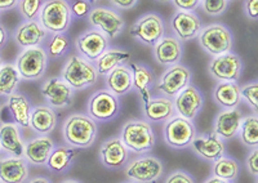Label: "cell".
Returning <instances> with one entry per match:
<instances>
[{
	"label": "cell",
	"mask_w": 258,
	"mask_h": 183,
	"mask_svg": "<svg viewBox=\"0 0 258 183\" xmlns=\"http://www.w3.org/2000/svg\"><path fill=\"white\" fill-rule=\"evenodd\" d=\"M144 114L151 123H165L176 115V110L172 98L156 97L145 102Z\"/></svg>",
	"instance_id": "obj_24"
},
{
	"label": "cell",
	"mask_w": 258,
	"mask_h": 183,
	"mask_svg": "<svg viewBox=\"0 0 258 183\" xmlns=\"http://www.w3.org/2000/svg\"><path fill=\"white\" fill-rule=\"evenodd\" d=\"M20 0H0V11H11L16 8Z\"/></svg>",
	"instance_id": "obj_47"
},
{
	"label": "cell",
	"mask_w": 258,
	"mask_h": 183,
	"mask_svg": "<svg viewBox=\"0 0 258 183\" xmlns=\"http://www.w3.org/2000/svg\"><path fill=\"white\" fill-rule=\"evenodd\" d=\"M29 183H52V182L45 177H36V178H32Z\"/></svg>",
	"instance_id": "obj_49"
},
{
	"label": "cell",
	"mask_w": 258,
	"mask_h": 183,
	"mask_svg": "<svg viewBox=\"0 0 258 183\" xmlns=\"http://www.w3.org/2000/svg\"><path fill=\"white\" fill-rule=\"evenodd\" d=\"M129 59H131V54L125 50L117 49V48H109L96 59L94 67L97 70V74L106 76L114 68L124 65V62H126Z\"/></svg>",
	"instance_id": "obj_32"
},
{
	"label": "cell",
	"mask_w": 258,
	"mask_h": 183,
	"mask_svg": "<svg viewBox=\"0 0 258 183\" xmlns=\"http://www.w3.org/2000/svg\"><path fill=\"white\" fill-rule=\"evenodd\" d=\"M71 16L77 18H85L88 17L89 12L92 11L91 4L87 0H74L70 4Z\"/></svg>",
	"instance_id": "obj_41"
},
{
	"label": "cell",
	"mask_w": 258,
	"mask_h": 183,
	"mask_svg": "<svg viewBox=\"0 0 258 183\" xmlns=\"http://www.w3.org/2000/svg\"><path fill=\"white\" fill-rule=\"evenodd\" d=\"M192 151L207 161H216L225 155V145L222 139L214 133H207L204 136L195 137L190 146Z\"/></svg>",
	"instance_id": "obj_20"
},
{
	"label": "cell",
	"mask_w": 258,
	"mask_h": 183,
	"mask_svg": "<svg viewBox=\"0 0 258 183\" xmlns=\"http://www.w3.org/2000/svg\"><path fill=\"white\" fill-rule=\"evenodd\" d=\"M240 139L248 147L255 148L258 146V118L257 115L243 118L240 124Z\"/></svg>",
	"instance_id": "obj_36"
},
{
	"label": "cell",
	"mask_w": 258,
	"mask_h": 183,
	"mask_svg": "<svg viewBox=\"0 0 258 183\" xmlns=\"http://www.w3.org/2000/svg\"><path fill=\"white\" fill-rule=\"evenodd\" d=\"M203 11L212 17H218L226 12L229 0H200Z\"/></svg>",
	"instance_id": "obj_39"
},
{
	"label": "cell",
	"mask_w": 258,
	"mask_h": 183,
	"mask_svg": "<svg viewBox=\"0 0 258 183\" xmlns=\"http://www.w3.org/2000/svg\"><path fill=\"white\" fill-rule=\"evenodd\" d=\"M7 40H8V34H7V30L4 29L2 25H0V49L7 44Z\"/></svg>",
	"instance_id": "obj_48"
},
{
	"label": "cell",
	"mask_w": 258,
	"mask_h": 183,
	"mask_svg": "<svg viewBox=\"0 0 258 183\" xmlns=\"http://www.w3.org/2000/svg\"><path fill=\"white\" fill-rule=\"evenodd\" d=\"M61 183H80V182H78V180H74V179H66Z\"/></svg>",
	"instance_id": "obj_51"
},
{
	"label": "cell",
	"mask_w": 258,
	"mask_h": 183,
	"mask_svg": "<svg viewBox=\"0 0 258 183\" xmlns=\"http://www.w3.org/2000/svg\"><path fill=\"white\" fill-rule=\"evenodd\" d=\"M87 109L89 118L98 123H106L120 114L121 105L119 97L112 95L107 89H102L91 96Z\"/></svg>",
	"instance_id": "obj_8"
},
{
	"label": "cell",
	"mask_w": 258,
	"mask_h": 183,
	"mask_svg": "<svg viewBox=\"0 0 258 183\" xmlns=\"http://www.w3.org/2000/svg\"><path fill=\"white\" fill-rule=\"evenodd\" d=\"M88 20L93 27L100 30L109 39H115L120 35L125 26V21L116 11L106 7H97L89 12Z\"/></svg>",
	"instance_id": "obj_12"
},
{
	"label": "cell",
	"mask_w": 258,
	"mask_h": 183,
	"mask_svg": "<svg viewBox=\"0 0 258 183\" xmlns=\"http://www.w3.org/2000/svg\"><path fill=\"white\" fill-rule=\"evenodd\" d=\"M44 3L45 0H20L17 7L25 20L32 21V20H35L38 17Z\"/></svg>",
	"instance_id": "obj_38"
},
{
	"label": "cell",
	"mask_w": 258,
	"mask_h": 183,
	"mask_svg": "<svg viewBox=\"0 0 258 183\" xmlns=\"http://www.w3.org/2000/svg\"><path fill=\"white\" fill-rule=\"evenodd\" d=\"M203 102L204 97L202 92L192 84H188L185 89H182L173 101L177 115L190 121H192L200 113V110L203 109Z\"/></svg>",
	"instance_id": "obj_16"
},
{
	"label": "cell",
	"mask_w": 258,
	"mask_h": 183,
	"mask_svg": "<svg viewBox=\"0 0 258 183\" xmlns=\"http://www.w3.org/2000/svg\"><path fill=\"white\" fill-rule=\"evenodd\" d=\"M120 139L131 152L146 154L155 146V134L153 127L146 120H129L124 124Z\"/></svg>",
	"instance_id": "obj_2"
},
{
	"label": "cell",
	"mask_w": 258,
	"mask_h": 183,
	"mask_svg": "<svg viewBox=\"0 0 258 183\" xmlns=\"http://www.w3.org/2000/svg\"><path fill=\"white\" fill-rule=\"evenodd\" d=\"M106 86L116 97L126 95L133 89L132 71L126 65L117 66L106 75Z\"/></svg>",
	"instance_id": "obj_27"
},
{
	"label": "cell",
	"mask_w": 258,
	"mask_h": 183,
	"mask_svg": "<svg viewBox=\"0 0 258 183\" xmlns=\"http://www.w3.org/2000/svg\"><path fill=\"white\" fill-rule=\"evenodd\" d=\"M204 183H231V182H227V180L221 179V178H217V177H214V175H213V177L208 178V179H207Z\"/></svg>",
	"instance_id": "obj_50"
},
{
	"label": "cell",
	"mask_w": 258,
	"mask_h": 183,
	"mask_svg": "<svg viewBox=\"0 0 258 183\" xmlns=\"http://www.w3.org/2000/svg\"><path fill=\"white\" fill-rule=\"evenodd\" d=\"M48 67V54L45 49L39 47L26 48L18 56L16 68L21 79L34 81L44 76Z\"/></svg>",
	"instance_id": "obj_5"
},
{
	"label": "cell",
	"mask_w": 258,
	"mask_h": 183,
	"mask_svg": "<svg viewBox=\"0 0 258 183\" xmlns=\"http://www.w3.org/2000/svg\"><path fill=\"white\" fill-rule=\"evenodd\" d=\"M128 67L132 71L133 88L138 92V95L141 96L142 102L145 104L151 98L150 97V89H151L154 80H155L153 71L146 66L136 62H131Z\"/></svg>",
	"instance_id": "obj_30"
},
{
	"label": "cell",
	"mask_w": 258,
	"mask_h": 183,
	"mask_svg": "<svg viewBox=\"0 0 258 183\" xmlns=\"http://www.w3.org/2000/svg\"><path fill=\"white\" fill-rule=\"evenodd\" d=\"M158 2H160V3H168L170 0H158Z\"/></svg>",
	"instance_id": "obj_53"
},
{
	"label": "cell",
	"mask_w": 258,
	"mask_h": 183,
	"mask_svg": "<svg viewBox=\"0 0 258 183\" xmlns=\"http://www.w3.org/2000/svg\"><path fill=\"white\" fill-rule=\"evenodd\" d=\"M78 155V148L69 146H58L54 147L47 160L48 169L54 173H63L71 166L73 161Z\"/></svg>",
	"instance_id": "obj_33"
},
{
	"label": "cell",
	"mask_w": 258,
	"mask_h": 183,
	"mask_svg": "<svg viewBox=\"0 0 258 183\" xmlns=\"http://www.w3.org/2000/svg\"><path fill=\"white\" fill-rule=\"evenodd\" d=\"M178 11H187L194 12L200 6V0H172Z\"/></svg>",
	"instance_id": "obj_43"
},
{
	"label": "cell",
	"mask_w": 258,
	"mask_h": 183,
	"mask_svg": "<svg viewBox=\"0 0 258 183\" xmlns=\"http://www.w3.org/2000/svg\"><path fill=\"white\" fill-rule=\"evenodd\" d=\"M110 39L100 30H87L75 40L78 54L88 61H96L105 50L109 49Z\"/></svg>",
	"instance_id": "obj_14"
},
{
	"label": "cell",
	"mask_w": 258,
	"mask_h": 183,
	"mask_svg": "<svg viewBox=\"0 0 258 183\" xmlns=\"http://www.w3.org/2000/svg\"><path fill=\"white\" fill-rule=\"evenodd\" d=\"M101 161L109 169H121L128 164L129 150L119 137L105 141L100 150Z\"/></svg>",
	"instance_id": "obj_18"
},
{
	"label": "cell",
	"mask_w": 258,
	"mask_h": 183,
	"mask_svg": "<svg viewBox=\"0 0 258 183\" xmlns=\"http://www.w3.org/2000/svg\"><path fill=\"white\" fill-rule=\"evenodd\" d=\"M212 77L220 81H232L236 83L241 76L243 62L238 54L229 52L214 57L208 66Z\"/></svg>",
	"instance_id": "obj_13"
},
{
	"label": "cell",
	"mask_w": 258,
	"mask_h": 183,
	"mask_svg": "<svg viewBox=\"0 0 258 183\" xmlns=\"http://www.w3.org/2000/svg\"><path fill=\"white\" fill-rule=\"evenodd\" d=\"M110 2H111L112 6L116 7L120 11H129V9L135 8L140 0H110Z\"/></svg>",
	"instance_id": "obj_46"
},
{
	"label": "cell",
	"mask_w": 258,
	"mask_h": 183,
	"mask_svg": "<svg viewBox=\"0 0 258 183\" xmlns=\"http://www.w3.org/2000/svg\"><path fill=\"white\" fill-rule=\"evenodd\" d=\"M198 39L200 47L213 57L229 53L232 49V34L223 25L214 24L203 27Z\"/></svg>",
	"instance_id": "obj_7"
},
{
	"label": "cell",
	"mask_w": 258,
	"mask_h": 183,
	"mask_svg": "<svg viewBox=\"0 0 258 183\" xmlns=\"http://www.w3.org/2000/svg\"><path fill=\"white\" fill-rule=\"evenodd\" d=\"M41 95L52 109H66L73 105L74 89L62 77H50L41 86Z\"/></svg>",
	"instance_id": "obj_15"
},
{
	"label": "cell",
	"mask_w": 258,
	"mask_h": 183,
	"mask_svg": "<svg viewBox=\"0 0 258 183\" xmlns=\"http://www.w3.org/2000/svg\"><path fill=\"white\" fill-rule=\"evenodd\" d=\"M213 175L221 179H225L227 182H234L239 175L240 166L236 160L231 157H220L216 161H213Z\"/></svg>",
	"instance_id": "obj_35"
},
{
	"label": "cell",
	"mask_w": 258,
	"mask_h": 183,
	"mask_svg": "<svg viewBox=\"0 0 258 183\" xmlns=\"http://www.w3.org/2000/svg\"><path fill=\"white\" fill-rule=\"evenodd\" d=\"M54 148V143L47 136H40L32 138L25 145L24 157L34 165H45L50 152Z\"/></svg>",
	"instance_id": "obj_25"
},
{
	"label": "cell",
	"mask_w": 258,
	"mask_h": 183,
	"mask_svg": "<svg viewBox=\"0 0 258 183\" xmlns=\"http://www.w3.org/2000/svg\"><path fill=\"white\" fill-rule=\"evenodd\" d=\"M243 114L238 109L221 111L214 120V133L221 139H231L239 133Z\"/></svg>",
	"instance_id": "obj_21"
},
{
	"label": "cell",
	"mask_w": 258,
	"mask_h": 183,
	"mask_svg": "<svg viewBox=\"0 0 258 183\" xmlns=\"http://www.w3.org/2000/svg\"><path fill=\"white\" fill-rule=\"evenodd\" d=\"M244 12H245L246 17L255 21L258 18V0H245Z\"/></svg>",
	"instance_id": "obj_45"
},
{
	"label": "cell",
	"mask_w": 258,
	"mask_h": 183,
	"mask_svg": "<svg viewBox=\"0 0 258 183\" xmlns=\"http://www.w3.org/2000/svg\"><path fill=\"white\" fill-rule=\"evenodd\" d=\"M69 49V38L64 34H53L47 47V54L52 58H59Z\"/></svg>",
	"instance_id": "obj_37"
},
{
	"label": "cell",
	"mask_w": 258,
	"mask_h": 183,
	"mask_svg": "<svg viewBox=\"0 0 258 183\" xmlns=\"http://www.w3.org/2000/svg\"><path fill=\"white\" fill-rule=\"evenodd\" d=\"M39 24L50 34H64L70 27V4L68 0H47L38 16Z\"/></svg>",
	"instance_id": "obj_4"
},
{
	"label": "cell",
	"mask_w": 258,
	"mask_h": 183,
	"mask_svg": "<svg viewBox=\"0 0 258 183\" xmlns=\"http://www.w3.org/2000/svg\"><path fill=\"white\" fill-rule=\"evenodd\" d=\"M170 29L179 42H190L202 31V21L194 12L177 11L170 20Z\"/></svg>",
	"instance_id": "obj_17"
},
{
	"label": "cell",
	"mask_w": 258,
	"mask_h": 183,
	"mask_svg": "<svg viewBox=\"0 0 258 183\" xmlns=\"http://www.w3.org/2000/svg\"><path fill=\"white\" fill-rule=\"evenodd\" d=\"M165 33L163 18L156 13H147L140 17L129 29V34L147 47H154Z\"/></svg>",
	"instance_id": "obj_9"
},
{
	"label": "cell",
	"mask_w": 258,
	"mask_h": 183,
	"mask_svg": "<svg viewBox=\"0 0 258 183\" xmlns=\"http://www.w3.org/2000/svg\"><path fill=\"white\" fill-rule=\"evenodd\" d=\"M2 62H3V61H2V58H0V66H2Z\"/></svg>",
	"instance_id": "obj_55"
},
{
	"label": "cell",
	"mask_w": 258,
	"mask_h": 183,
	"mask_svg": "<svg viewBox=\"0 0 258 183\" xmlns=\"http://www.w3.org/2000/svg\"><path fill=\"white\" fill-rule=\"evenodd\" d=\"M7 109L11 113L12 120L18 127H30V114H31V105L29 98L20 93H13L7 101Z\"/></svg>",
	"instance_id": "obj_29"
},
{
	"label": "cell",
	"mask_w": 258,
	"mask_h": 183,
	"mask_svg": "<svg viewBox=\"0 0 258 183\" xmlns=\"http://www.w3.org/2000/svg\"><path fill=\"white\" fill-rule=\"evenodd\" d=\"M87 2H88V3L92 6V4H96L97 2H100V0H87Z\"/></svg>",
	"instance_id": "obj_52"
},
{
	"label": "cell",
	"mask_w": 258,
	"mask_h": 183,
	"mask_svg": "<svg viewBox=\"0 0 258 183\" xmlns=\"http://www.w3.org/2000/svg\"><path fill=\"white\" fill-rule=\"evenodd\" d=\"M165 183H195V180L187 171L174 170L173 173L168 175Z\"/></svg>",
	"instance_id": "obj_42"
},
{
	"label": "cell",
	"mask_w": 258,
	"mask_h": 183,
	"mask_svg": "<svg viewBox=\"0 0 258 183\" xmlns=\"http://www.w3.org/2000/svg\"><path fill=\"white\" fill-rule=\"evenodd\" d=\"M97 70L93 63L80 54H71L62 70V79L74 89L82 90L97 83Z\"/></svg>",
	"instance_id": "obj_3"
},
{
	"label": "cell",
	"mask_w": 258,
	"mask_h": 183,
	"mask_svg": "<svg viewBox=\"0 0 258 183\" xmlns=\"http://www.w3.org/2000/svg\"><path fill=\"white\" fill-rule=\"evenodd\" d=\"M163 137L169 147L183 150V148L190 147L197 137V128L192 121L179 115H174L173 118L165 121Z\"/></svg>",
	"instance_id": "obj_6"
},
{
	"label": "cell",
	"mask_w": 258,
	"mask_h": 183,
	"mask_svg": "<svg viewBox=\"0 0 258 183\" xmlns=\"http://www.w3.org/2000/svg\"><path fill=\"white\" fill-rule=\"evenodd\" d=\"M213 98L223 109H236L241 102L240 86L232 81H221L214 88Z\"/></svg>",
	"instance_id": "obj_31"
},
{
	"label": "cell",
	"mask_w": 258,
	"mask_h": 183,
	"mask_svg": "<svg viewBox=\"0 0 258 183\" xmlns=\"http://www.w3.org/2000/svg\"><path fill=\"white\" fill-rule=\"evenodd\" d=\"M240 95L244 100L249 104V106L257 113L258 110V83L252 81V83L246 84L243 88H240Z\"/></svg>",
	"instance_id": "obj_40"
},
{
	"label": "cell",
	"mask_w": 258,
	"mask_h": 183,
	"mask_svg": "<svg viewBox=\"0 0 258 183\" xmlns=\"http://www.w3.org/2000/svg\"><path fill=\"white\" fill-rule=\"evenodd\" d=\"M124 183H135V182H132V180H128V182H124Z\"/></svg>",
	"instance_id": "obj_54"
},
{
	"label": "cell",
	"mask_w": 258,
	"mask_h": 183,
	"mask_svg": "<svg viewBox=\"0 0 258 183\" xmlns=\"http://www.w3.org/2000/svg\"><path fill=\"white\" fill-rule=\"evenodd\" d=\"M191 71L182 63H176L165 70L161 75L159 81L156 83V89L165 97H176L182 89H185L188 84H191Z\"/></svg>",
	"instance_id": "obj_11"
},
{
	"label": "cell",
	"mask_w": 258,
	"mask_h": 183,
	"mask_svg": "<svg viewBox=\"0 0 258 183\" xmlns=\"http://www.w3.org/2000/svg\"><path fill=\"white\" fill-rule=\"evenodd\" d=\"M63 138L71 147H91L97 138L96 121L84 114H73L64 121Z\"/></svg>",
	"instance_id": "obj_1"
},
{
	"label": "cell",
	"mask_w": 258,
	"mask_h": 183,
	"mask_svg": "<svg viewBox=\"0 0 258 183\" xmlns=\"http://www.w3.org/2000/svg\"><path fill=\"white\" fill-rule=\"evenodd\" d=\"M57 125V114L56 111L47 106H36L31 110L30 114V127L34 132L47 136L52 133Z\"/></svg>",
	"instance_id": "obj_28"
},
{
	"label": "cell",
	"mask_w": 258,
	"mask_h": 183,
	"mask_svg": "<svg viewBox=\"0 0 258 183\" xmlns=\"http://www.w3.org/2000/svg\"><path fill=\"white\" fill-rule=\"evenodd\" d=\"M163 162L154 156H141L125 166V175L135 183H156L163 175Z\"/></svg>",
	"instance_id": "obj_10"
},
{
	"label": "cell",
	"mask_w": 258,
	"mask_h": 183,
	"mask_svg": "<svg viewBox=\"0 0 258 183\" xmlns=\"http://www.w3.org/2000/svg\"><path fill=\"white\" fill-rule=\"evenodd\" d=\"M21 76L16 66L7 63L0 66V96L9 97L13 95L20 84Z\"/></svg>",
	"instance_id": "obj_34"
},
{
	"label": "cell",
	"mask_w": 258,
	"mask_h": 183,
	"mask_svg": "<svg viewBox=\"0 0 258 183\" xmlns=\"http://www.w3.org/2000/svg\"><path fill=\"white\" fill-rule=\"evenodd\" d=\"M0 148L15 157H24L25 143L20 136L18 125L4 123L0 125Z\"/></svg>",
	"instance_id": "obj_26"
},
{
	"label": "cell",
	"mask_w": 258,
	"mask_h": 183,
	"mask_svg": "<svg viewBox=\"0 0 258 183\" xmlns=\"http://www.w3.org/2000/svg\"><path fill=\"white\" fill-rule=\"evenodd\" d=\"M29 175L24 157L9 156L0 160V183H24Z\"/></svg>",
	"instance_id": "obj_23"
},
{
	"label": "cell",
	"mask_w": 258,
	"mask_h": 183,
	"mask_svg": "<svg viewBox=\"0 0 258 183\" xmlns=\"http://www.w3.org/2000/svg\"><path fill=\"white\" fill-rule=\"evenodd\" d=\"M246 168L249 170L250 174H253L254 177H257L258 174V150L257 147L252 151L246 159Z\"/></svg>",
	"instance_id": "obj_44"
},
{
	"label": "cell",
	"mask_w": 258,
	"mask_h": 183,
	"mask_svg": "<svg viewBox=\"0 0 258 183\" xmlns=\"http://www.w3.org/2000/svg\"><path fill=\"white\" fill-rule=\"evenodd\" d=\"M153 48L154 58L156 62L168 67L179 63L183 56L182 43L176 36H163Z\"/></svg>",
	"instance_id": "obj_19"
},
{
	"label": "cell",
	"mask_w": 258,
	"mask_h": 183,
	"mask_svg": "<svg viewBox=\"0 0 258 183\" xmlns=\"http://www.w3.org/2000/svg\"><path fill=\"white\" fill-rule=\"evenodd\" d=\"M47 31H45L39 21L32 20L26 21L17 27L15 33V40L21 48H32L39 47L47 38Z\"/></svg>",
	"instance_id": "obj_22"
}]
</instances>
